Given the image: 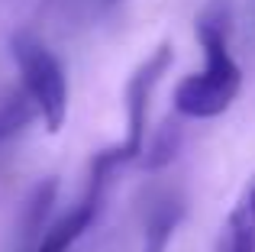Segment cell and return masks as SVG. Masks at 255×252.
<instances>
[{
	"label": "cell",
	"instance_id": "cell-1",
	"mask_svg": "<svg viewBox=\"0 0 255 252\" xmlns=\"http://www.w3.org/2000/svg\"><path fill=\"white\" fill-rule=\"evenodd\" d=\"M197 39L204 45L207 65L194 71L174 91V110L187 120H213L226 114L243 88V68L236 65L226 42V16L223 13H204L197 19Z\"/></svg>",
	"mask_w": 255,
	"mask_h": 252
},
{
	"label": "cell",
	"instance_id": "cell-2",
	"mask_svg": "<svg viewBox=\"0 0 255 252\" xmlns=\"http://www.w3.org/2000/svg\"><path fill=\"white\" fill-rule=\"evenodd\" d=\"M10 55L19 68L26 97L36 107V117L45 123L49 132H58L65 126V117H68V81H65L62 62L32 32H13Z\"/></svg>",
	"mask_w": 255,
	"mask_h": 252
},
{
	"label": "cell",
	"instance_id": "cell-3",
	"mask_svg": "<svg viewBox=\"0 0 255 252\" xmlns=\"http://www.w3.org/2000/svg\"><path fill=\"white\" fill-rule=\"evenodd\" d=\"M171 58H174V52L168 45H162L149 62L139 65V71L129 78V84H126V139L117 149H110L120 165L139 158V152H142L145 123H149V97H152V91H155V84L162 81V75L171 68Z\"/></svg>",
	"mask_w": 255,
	"mask_h": 252
},
{
	"label": "cell",
	"instance_id": "cell-4",
	"mask_svg": "<svg viewBox=\"0 0 255 252\" xmlns=\"http://www.w3.org/2000/svg\"><path fill=\"white\" fill-rule=\"evenodd\" d=\"M100 207H104V197H100V194H91V191H84L81 204H78L71 214H65L62 220L55 223V227L45 230V233L36 240V246H32L29 252H68V249L87 233V230H91V223L97 220Z\"/></svg>",
	"mask_w": 255,
	"mask_h": 252
},
{
	"label": "cell",
	"instance_id": "cell-5",
	"mask_svg": "<svg viewBox=\"0 0 255 252\" xmlns=\"http://www.w3.org/2000/svg\"><path fill=\"white\" fill-rule=\"evenodd\" d=\"M184 220V197L181 194H162L152 201L145 214V233H142V252H165L171 236L178 233Z\"/></svg>",
	"mask_w": 255,
	"mask_h": 252
},
{
	"label": "cell",
	"instance_id": "cell-6",
	"mask_svg": "<svg viewBox=\"0 0 255 252\" xmlns=\"http://www.w3.org/2000/svg\"><path fill=\"white\" fill-rule=\"evenodd\" d=\"M220 252H255V194L243 191L220 236Z\"/></svg>",
	"mask_w": 255,
	"mask_h": 252
},
{
	"label": "cell",
	"instance_id": "cell-7",
	"mask_svg": "<svg viewBox=\"0 0 255 252\" xmlns=\"http://www.w3.org/2000/svg\"><path fill=\"white\" fill-rule=\"evenodd\" d=\"M32 120H36V107H32V101L26 97V91L23 88L6 91V94L0 97V145L10 142L13 136H19Z\"/></svg>",
	"mask_w": 255,
	"mask_h": 252
},
{
	"label": "cell",
	"instance_id": "cell-8",
	"mask_svg": "<svg viewBox=\"0 0 255 252\" xmlns=\"http://www.w3.org/2000/svg\"><path fill=\"white\" fill-rule=\"evenodd\" d=\"M181 149V123H162V129L152 136V142L142 145V152H149V155L142 158L145 168H162V165H168L174 155H178Z\"/></svg>",
	"mask_w": 255,
	"mask_h": 252
}]
</instances>
